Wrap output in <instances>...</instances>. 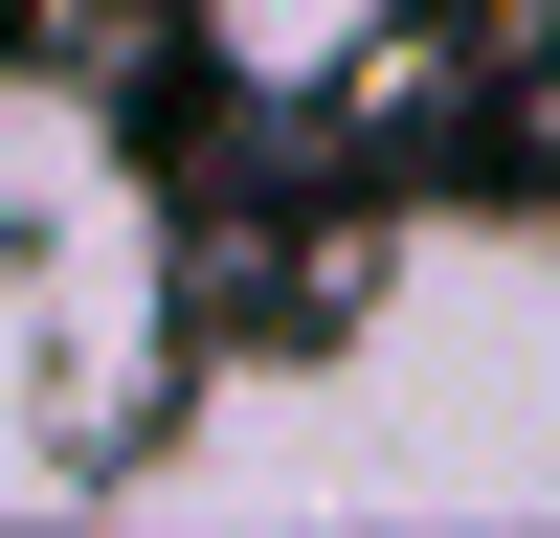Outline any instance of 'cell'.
I'll return each mask as SVG.
<instances>
[{"instance_id": "6da1fadb", "label": "cell", "mask_w": 560, "mask_h": 538, "mask_svg": "<svg viewBox=\"0 0 560 538\" xmlns=\"http://www.w3.org/2000/svg\"><path fill=\"white\" fill-rule=\"evenodd\" d=\"M202 45H224V90H337L382 45V0H202Z\"/></svg>"}]
</instances>
